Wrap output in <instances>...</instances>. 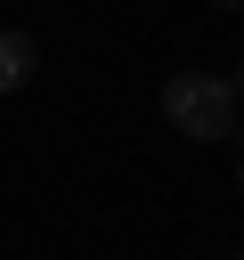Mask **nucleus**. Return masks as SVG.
<instances>
[{"label":"nucleus","instance_id":"obj_4","mask_svg":"<svg viewBox=\"0 0 244 260\" xmlns=\"http://www.w3.org/2000/svg\"><path fill=\"white\" fill-rule=\"evenodd\" d=\"M236 187H244V162H236Z\"/></svg>","mask_w":244,"mask_h":260},{"label":"nucleus","instance_id":"obj_5","mask_svg":"<svg viewBox=\"0 0 244 260\" xmlns=\"http://www.w3.org/2000/svg\"><path fill=\"white\" fill-rule=\"evenodd\" d=\"M236 138H244V114H236Z\"/></svg>","mask_w":244,"mask_h":260},{"label":"nucleus","instance_id":"obj_6","mask_svg":"<svg viewBox=\"0 0 244 260\" xmlns=\"http://www.w3.org/2000/svg\"><path fill=\"white\" fill-rule=\"evenodd\" d=\"M228 260H244V252H228Z\"/></svg>","mask_w":244,"mask_h":260},{"label":"nucleus","instance_id":"obj_1","mask_svg":"<svg viewBox=\"0 0 244 260\" xmlns=\"http://www.w3.org/2000/svg\"><path fill=\"white\" fill-rule=\"evenodd\" d=\"M163 122L195 146H220V138H236V98H228L220 73H171L163 81Z\"/></svg>","mask_w":244,"mask_h":260},{"label":"nucleus","instance_id":"obj_3","mask_svg":"<svg viewBox=\"0 0 244 260\" xmlns=\"http://www.w3.org/2000/svg\"><path fill=\"white\" fill-rule=\"evenodd\" d=\"M220 81H228V98H236V114H244V65H236V73H220Z\"/></svg>","mask_w":244,"mask_h":260},{"label":"nucleus","instance_id":"obj_2","mask_svg":"<svg viewBox=\"0 0 244 260\" xmlns=\"http://www.w3.org/2000/svg\"><path fill=\"white\" fill-rule=\"evenodd\" d=\"M33 65H41V41L33 32H0V98H16L33 81Z\"/></svg>","mask_w":244,"mask_h":260}]
</instances>
